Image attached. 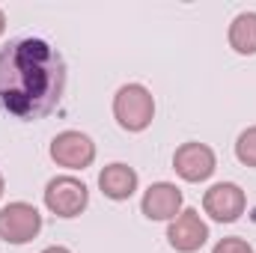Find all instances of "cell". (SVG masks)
I'll return each instance as SVG.
<instances>
[{
  "label": "cell",
  "instance_id": "cell-1",
  "mask_svg": "<svg viewBox=\"0 0 256 253\" xmlns=\"http://www.w3.org/2000/svg\"><path fill=\"white\" fill-rule=\"evenodd\" d=\"M66 92V63L45 39L24 36L0 48V110L33 122L48 116Z\"/></svg>",
  "mask_w": 256,
  "mask_h": 253
},
{
  "label": "cell",
  "instance_id": "cell-2",
  "mask_svg": "<svg viewBox=\"0 0 256 253\" xmlns=\"http://www.w3.org/2000/svg\"><path fill=\"white\" fill-rule=\"evenodd\" d=\"M114 116L122 131H146L155 120V98L143 84H126L114 96Z\"/></svg>",
  "mask_w": 256,
  "mask_h": 253
},
{
  "label": "cell",
  "instance_id": "cell-3",
  "mask_svg": "<svg viewBox=\"0 0 256 253\" xmlns=\"http://www.w3.org/2000/svg\"><path fill=\"white\" fill-rule=\"evenodd\" d=\"M90 206V188L74 176H54L45 185V208L57 218H78Z\"/></svg>",
  "mask_w": 256,
  "mask_h": 253
},
{
  "label": "cell",
  "instance_id": "cell-4",
  "mask_svg": "<svg viewBox=\"0 0 256 253\" xmlns=\"http://www.w3.org/2000/svg\"><path fill=\"white\" fill-rule=\"evenodd\" d=\"M42 232V214L30 202H9L0 208V238L6 244H27Z\"/></svg>",
  "mask_w": 256,
  "mask_h": 253
},
{
  "label": "cell",
  "instance_id": "cell-5",
  "mask_svg": "<svg viewBox=\"0 0 256 253\" xmlns=\"http://www.w3.org/2000/svg\"><path fill=\"white\" fill-rule=\"evenodd\" d=\"M48 152H51L54 164L66 167V170H86L96 161V143L84 131H60L51 140Z\"/></svg>",
  "mask_w": 256,
  "mask_h": 253
},
{
  "label": "cell",
  "instance_id": "cell-6",
  "mask_svg": "<svg viewBox=\"0 0 256 253\" xmlns=\"http://www.w3.org/2000/svg\"><path fill=\"white\" fill-rule=\"evenodd\" d=\"M248 208V196L236 182H218L202 194V212L218 224H236Z\"/></svg>",
  "mask_w": 256,
  "mask_h": 253
},
{
  "label": "cell",
  "instance_id": "cell-7",
  "mask_svg": "<svg viewBox=\"0 0 256 253\" xmlns=\"http://www.w3.org/2000/svg\"><path fill=\"white\" fill-rule=\"evenodd\" d=\"M173 170L185 179V182H206L214 170H218V158H214V149L206 146V143H182L176 152H173Z\"/></svg>",
  "mask_w": 256,
  "mask_h": 253
},
{
  "label": "cell",
  "instance_id": "cell-8",
  "mask_svg": "<svg viewBox=\"0 0 256 253\" xmlns=\"http://www.w3.org/2000/svg\"><path fill=\"white\" fill-rule=\"evenodd\" d=\"M167 242L176 253H196L206 242H208V226L200 218L196 208H182L170 226H167Z\"/></svg>",
  "mask_w": 256,
  "mask_h": 253
},
{
  "label": "cell",
  "instance_id": "cell-9",
  "mask_svg": "<svg viewBox=\"0 0 256 253\" xmlns=\"http://www.w3.org/2000/svg\"><path fill=\"white\" fill-rule=\"evenodd\" d=\"M182 202H185V196L173 182H155V185H149L143 190L140 212L149 220H173L182 212Z\"/></svg>",
  "mask_w": 256,
  "mask_h": 253
},
{
  "label": "cell",
  "instance_id": "cell-10",
  "mask_svg": "<svg viewBox=\"0 0 256 253\" xmlns=\"http://www.w3.org/2000/svg\"><path fill=\"white\" fill-rule=\"evenodd\" d=\"M137 185H140L137 170L128 167V164H122V161H114V164H108V167L98 173V188H102V194H104L108 200H114V202L131 200L134 190H137Z\"/></svg>",
  "mask_w": 256,
  "mask_h": 253
},
{
  "label": "cell",
  "instance_id": "cell-11",
  "mask_svg": "<svg viewBox=\"0 0 256 253\" xmlns=\"http://www.w3.org/2000/svg\"><path fill=\"white\" fill-rule=\"evenodd\" d=\"M230 48L242 57H254L256 54V12H242L232 18L230 24Z\"/></svg>",
  "mask_w": 256,
  "mask_h": 253
},
{
  "label": "cell",
  "instance_id": "cell-12",
  "mask_svg": "<svg viewBox=\"0 0 256 253\" xmlns=\"http://www.w3.org/2000/svg\"><path fill=\"white\" fill-rule=\"evenodd\" d=\"M236 158L244 167H256V126L244 128L236 140Z\"/></svg>",
  "mask_w": 256,
  "mask_h": 253
},
{
  "label": "cell",
  "instance_id": "cell-13",
  "mask_svg": "<svg viewBox=\"0 0 256 253\" xmlns=\"http://www.w3.org/2000/svg\"><path fill=\"white\" fill-rule=\"evenodd\" d=\"M212 253H254L250 248V242H244V238H238V236H230V238H220Z\"/></svg>",
  "mask_w": 256,
  "mask_h": 253
},
{
  "label": "cell",
  "instance_id": "cell-14",
  "mask_svg": "<svg viewBox=\"0 0 256 253\" xmlns=\"http://www.w3.org/2000/svg\"><path fill=\"white\" fill-rule=\"evenodd\" d=\"M42 253H72V250H66V248H60V244H54V248H45Z\"/></svg>",
  "mask_w": 256,
  "mask_h": 253
},
{
  "label": "cell",
  "instance_id": "cell-15",
  "mask_svg": "<svg viewBox=\"0 0 256 253\" xmlns=\"http://www.w3.org/2000/svg\"><path fill=\"white\" fill-rule=\"evenodd\" d=\"M3 30H6V15H3V9H0V36H3Z\"/></svg>",
  "mask_w": 256,
  "mask_h": 253
},
{
  "label": "cell",
  "instance_id": "cell-16",
  "mask_svg": "<svg viewBox=\"0 0 256 253\" xmlns=\"http://www.w3.org/2000/svg\"><path fill=\"white\" fill-rule=\"evenodd\" d=\"M3 190H6V182H3V173H0V196H3Z\"/></svg>",
  "mask_w": 256,
  "mask_h": 253
}]
</instances>
